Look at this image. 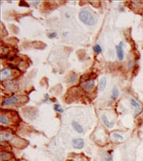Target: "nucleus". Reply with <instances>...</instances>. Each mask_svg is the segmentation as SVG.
I'll return each instance as SVG.
<instances>
[{
    "label": "nucleus",
    "instance_id": "nucleus-1",
    "mask_svg": "<svg viewBox=\"0 0 143 161\" xmlns=\"http://www.w3.org/2000/svg\"><path fill=\"white\" fill-rule=\"evenodd\" d=\"M79 18L81 22L87 26H93L95 24V18L91 11L87 10H82L79 13Z\"/></svg>",
    "mask_w": 143,
    "mask_h": 161
},
{
    "label": "nucleus",
    "instance_id": "nucleus-2",
    "mask_svg": "<svg viewBox=\"0 0 143 161\" xmlns=\"http://www.w3.org/2000/svg\"><path fill=\"white\" fill-rule=\"evenodd\" d=\"M13 76V72L10 69H5V70H1L0 73V79L2 81H6V80H10Z\"/></svg>",
    "mask_w": 143,
    "mask_h": 161
},
{
    "label": "nucleus",
    "instance_id": "nucleus-3",
    "mask_svg": "<svg viewBox=\"0 0 143 161\" xmlns=\"http://www.w3.org/2000/svg\"><path fill=\"white\" fill-rule=\"evenodd\" d=\"M19 101V99L17 96H11L10 98H7L5 99L3 103H2V106H13V105H16L17 102Z\"/></svg>",
    "mask_w": 143,
    "mask_h": 161
},
{
    "label": "nucleus",
    "instance_id": "nucleus-4",
    "mask_svg": "<svg viewBox=\"0 0 143 161\" xmlns=\"http://www.w3.org/2000/svg\"><path fill=\"white\" fill-rule=\"evenodd\" d=\"M81 86L84 88L86 91H91L94 88L95 86V81L94 80H85L84 82H81Z\"/></svg>",
    "mask_w": 143,
    "mask_h": 161
},
{
    "label": "nucleus",
    "instance_id": "nucleus-5",
    "mask_svg": "<svg viewBox=\"0 0 143 161\" xmlns=\"http://www.w3.org/2000/svg\"><path fill=\"white\" fill-rule=\"evenodd\" d=\"M84 140L81 138H76L72 140V146L75 149H81L84 147Z\"/></svg>",
    "mask_w": 143,
    "mask_h": 161
},
{
    "label": "nucleus",
    "instance_id": "nucleus-6",
    "mask_svg": "<svg viewBox=\"0 0 143 161\" xmlns=\"http://www.w3.org/2000/svg\"><path fill=\"white\" fill-rule=\"evenodd\" d=\"M130 104H131V106H132L134 109H135V112H134V115H135V116L139 114V113L141 112V104L138 102V101H136L135 99H130Z\"/></svg>",
    "mask_w": 143,
    "mask_h": 161
},
{
    "label": "nucleus",
    "instance_id": "nucleus-7",
    "mask_svg": "<svg viewBox=\"0 0 143 161\" xmlns=\"http://www.w3.org/2000/svg\"><path fill=\"white\" fill-rule=\"evenodd\" d=\"M122 46H123V42H121L118 46H116V50H117V58L120 61H122L123 60V58H124V54H123V50H122Z\"/></svg>",
    "mask_w": 143,
    "mask_h": 161
},
{
    "label": "nucleus",
    "instance_id": "nucleus-8",
    "mask_svg": "<svg viewBox=\"0 0 143 161\" xmlns=\"http://www.w3.org/2000/svg\"><path fill=\"white\" fill-rule=\"evenodd\" d=\"M5 87L8 90L13 91V90H16V88L18 87V84H17L16 80H10V81L5 83Z\"/></svg>",
    "mask_w": 143,
    "mask_h": 161
},
{
    "label": "nucleus",
    "instance_id": "nucleus-9",
    "mask_svg": "<svg viewBox=\"0 0 143 161\" xmlns=\"http://www.w3.org/2000/svg\"><path fill=\"white\" fill-rule=\"evenodd\" d=\"M14 138V135L11 134L10 132H2L1 133V140H6V141H11Z\"/></svg>",
    "mask_w": 143,
    "mask_h": 161
},
{
    "label": "nucleus",
    "instance_id": "nucleus-10",
    "mask_svg": "<svg viewBox=\"0 0 143 161\" xmlns=\"http://www.w3.org/2000/svg\"><path fill=\"white\" fill-rule=\"evenodd\" d=\"M72 127L74 128V129L77 133H80V134H81V133H83V131H84V129L81 127V125L79 123L75 122V121H73V122H72Z\"/></svg>",
    "mask_w": 143,
    "mask_h": 161
},
{
    "label": "nucleus",
    "instance_id": "nucleus-11",
    "mask_svg": "<svg viewBox=\"0 0 143 161\" xmlns=\"http://www.w3.org/2000/svg\"><path fill=\"white\" fill-rule=\"evenodd\" d=\"M101 118H102V121H103V123H104V124L106 125V127H108V128H112V127L114 126V123H113V122H110V121L107 119L106 116L102 115Z\"/></svg>",
    "mask_w": 143,
    "mask_h": 161
},
{
    "label": "nucleus",
    "instance_id": "nucleus-12",
    "mask_svg": "<svg viewBox=\"0 0 143 161\" xmlns=\"http://www.w3.org/2000/svg\"><path fill=\"white\" fill-rule=\"evenodd\" d=\"M11 158V155L10 153L5 152V151H2L1 152V160L2 161H8Z\"/></svg>",
    "mask_w": 143,
    "mask_h": 161
},
{
    "label": "nucleus",
    "instance_id": "nucleus-13",
    "mask_svg": "<svg viewBox=\"0 0 143 161\" xmlns=\"http://www.w3.org/2000/svg\"><path fill=\"white\" fill-rule=\"evenodd\" d=\"M106 87V77H102L100 80V84H99V89L100 91L102 92L105 90Z\"/></svg>",
    "mask_w": 143,
    "mask_h": 161
},
{
    "label": "nucleus",
    "instance_id": "nucleus-14",
    "mask_svg": "<svg viewBox=\"0 0 143 161\" xmlns=\"http://www.w3.org/2000/svg\"><path fill=\"white\" fill-rule=\"evenodd\" d=\"M79 79V77H78V75H76V74H72V75H69V77L68 78V83H75L77 80Z\"/></svg>",
    "mask_w": 143,
    "mask_h": 161
},
{
    "label": "nucleus",
    "instance_id": "nucleus-15",
    "mask_svg": "<svg viewBox=\"0 0 143 161\" xmlns=\"http://www.w3.org/2000/svg\"><path fill=\"white\" fill-rule=\"evenodd\" d=\"M0 122H1V124H4V125L11 124L10 119L7 118L6 116H5V115H1L0 116Z\"/></svg>",
    "mask_w": 143,
    "mask_h": 161
},
{
    "label": "nucleus",
    "instance_id": "nucleus-16",
    "mask_svg": "<svg viewBox=\"0 0 143 161\" xmlns=\"http://www.w3.org/2000/svg\"><path fill=\"white\" fill-rule=\"evenodd\" d=\"M103 161H113V158L111 153H106L103 155Z\"/></svg>",
    "mask_w": 143,
    "mask_h": 161
},
{
    "label": "nucleus",
    "instance_id": "nucleus-17",
    "mask_svg": "<svg viewBox=\"0 0 143 161\" xmlns=\"http://www.w3.org/2000/svg\"><path fill=\"white\" fill-rule=\"evenodd\" d=\"M119 96V91H118V89H117V87H114L113 88V90H112V95H111V98L113 99H117Z\"/></svg>",
    "mask_w": 143,
    "mask_h": 161
},
{
    "label": "nucleus",
    "instance_id": "nucleus-18",
    "mask_svg": "<svg viewBox=\"0 0 143 161\" xmlns=\"http://www.w3.org/2000/svg\"><path fill=\"white\" fill-rule=\"evenodd\" d=\"M94 51L95 52H97V53H100L101 52H102V49H101L100 45H95V46H94Z\"/></svg>",
    "mask_w": 143,
    "mask_h": 161
},
{
    "label": "nucleus",
    "instance_id": "nucleus-19",
    "mask_svg": "<svg viewBox=\"0 0 143 161\" xmlns=\"http://www.w3.org/2000/svg\"><path fill=\"white\" fill-rule=\"evenodd\" d=\"M112 136H113V138H114V139L117 140H120L123 139V137H122V135H121L120 134H117V133H113Z\"/></svg>",
    "mask_w": 143,
    "mask_h": 161
},
{
    "label": "nucleus",
    "instance_id": "nucleus-20",
    "mask_svg": "<svg viewBox=\"0 0 143 161\" xmlns=\"http://www.w3.org/2000/svg\"><path fill=\"white\" fill-rule=\"evenodd\" d=\"M54 109H55L56 112H64V110L61 108V106H59V104H56V105L54 106Z\"/></svg>",
    "mask_w": 143,
    "mask_h": 161
},
{
    "label": "nucleus",
    "instance_id": "nucleus-21",
    "mask_svg": "<svg viewBox=\"0 0 143 161\" xmlns=\"http://www.w3.org/2000/svg\"><path fill=\"white\" fill-rule=\"evenodd\" d=\"M48 37L49 39H53V38L57 37V33H51L48 34Z\"/></svg>",
    "mask_w": 143,
    "mask_h": 161
}]
</instances>
